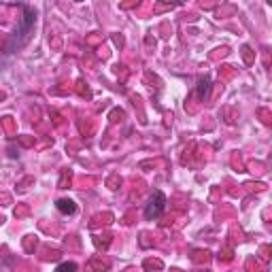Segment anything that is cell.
<instances>
[{
  "mask_svg": "<svg viewBox=\"0 0 272 272\" xmlns=\"http://www.w3.org/2000/svg\"><path fill=\"white\" fill-rule=\"evenodd\" d=\"M55 272H77V264L75 262H64L55 268Z\"/></svg>",
  "mask_w": 272,
  "mask_h": 272,
  "instance_id": "obj_5",
  "label": "cell"
},
{
  "mask_svg": "<svg viewBox=\"0 0 272 272\" xmlns=\"http://www.w3.org/2000/svg\"><path fill=\"white\" fill-rule=\"evenodd\" d=\"M208 90H210V79L208 77H204V79H200V83H198V98L207 100L208 98Z\"/></svg>",
  "mask_w": 272,
  "mask_h": 272,
  "instance_id": "obj_4",
  "label": "cell"
},
{
  "mask_svg": "<svg viewBox=\"0 0 272 272\" xmlns=\"http://www.w3.org/2000/svg\"><path fill=\"white\" fill-rule=\"evenodd\" d=\"M55 208H58L62 215H75L77 204L73 202V200H68V198H62V200H58V202H55Z\"/></svg>",
  "mask_w": 272,
  "mask_h": 272,
  "instance_id": "obj_3",
  "label": "cell"
},
{
  "mask_svg": "<svg viewBox=\"0 0 272 272\" xmlns=\"http://www.w3.org/2000/svg\"><path fill=\"white\" fill-rule=\"evenodd\" d=\"M166 208V196L164 192H153V196L149 198V204L145 208V217L147 219H158Z\"/></svg>",
  "mask_w": 272,
  "mask_h": 272,
  "instance_id": "obj_1",
  "label": "cell"
},
{
  "mask_svg": "<svg viewBox=\"0 0 272 272\" xmlns=\"http://www.w3.org/2000/svg\"><path fill=\"white\" fill-rule=\"evenodd\" d=\"M32 26H34V11H32L30 7H24V17L19 19L17 34H19V36H26L28 32L32 30Z\"/></svg>",
  "mask_w": 272,
  "mask_h": 272,
  "instance_id": "obj_2",
  "label": "cell"
}]
</instances>
